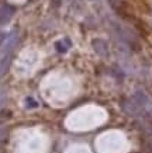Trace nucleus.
I'll list each match as a JSON object with an SVG mask.
<instances>
[{"label":"nucleus","mask_w":152,"mask_h":153,"mask_svg":"<svg viewBox=\"0 0 152 153\" xmlns=\"http://www.w3.org/2000/svg\"><path fill=\"white\" fill-rule=\"evenodd\" d=\"M13 13H14V9L11 6L6 4L0 9V24H7L11 20L13 17Z\"/></svg>","instance_id":"1"},{"label":"nucleus","mask_w":152,"mask_h":153,"mask_svg":"<svg viewBox=\"0 0 152 153\" xmlns=\"http://www.w3.org/2000/svg\"><path fill=\"white\" fill-rule=\"evenodd\" d=\"M10 62H11V52L3 53L1 59H0V77L7 72V69H9V66H10Z\"/></svg>","instance_id":"2"},{"label":"nucleus","mask_w":152,"mask_h":153,"mask_svg":"<svg viewBox=\"0 0 152 153\" xmlns=\"http://www.w3.org/2000/svg\"><path fill=\"white\" fill-rule=\"evenodd\" d=\"M25 105H27V108H35V107H38V102L34 98L27 97L25 98Z\"/></svg>","instance_id":"3"}]
</instances>
